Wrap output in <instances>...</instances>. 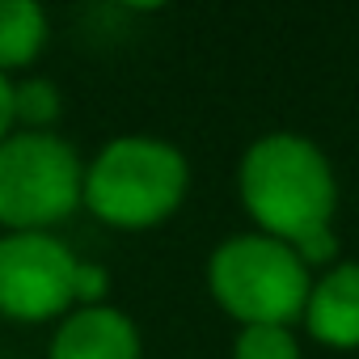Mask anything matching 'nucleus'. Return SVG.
<instances>
[{"instance_id": "7ed1b4c3", "label": "nucleus", "mask_w": 359, "mask_h": 359, "mask_svg": "<svg viewBox=\"0 0 359 359\" xmlns=\"http://www.w3.org/2000/svg\"><path fill=\"white\" fill-rule=\"evenodd\" d=\"M216 304L241 325H292L304 317L313 275L296 250L266 233H241L224 241L208 262Z\"/></svg>"}, {"instance_id": "0eeeda50", "label": "nucleus", "mask_w": 359, "mask_h": 359, "mask_svg": "<svg viewBox=\"0 0 359 359\" xmlns=\"http://www.w3.org/2000/svg\"><path fill=\"white\" fill-rule=\"evenodd\" d=\"M47 359H140V334L131 317L110 304L76 309L60 325Z\"/></svg>"}, {"instance_id": "f8f14e48", "label": "nucleus", "mask_w": 359, "mask_h": 359, "mask_svg": "<svg viewBox=\"0 0 359 359\" xmlns=\"http://www.w3.org/2000/svg\"><path fill=\"white\" fill-rule=\"evenodd\" d=\"M292 250H296V258L313 271V266H325V262L338 254V241H334L330 229H313V233H304L300 241H292Z\"/></svg>"}, {"instance_id": "9b49d317", "label": "nucleus", "mask_w": 359, "mask_h": 359, "mask_svg": "<svg viewBox=\"0 0 359 359\" xmlns=\"http://www.w3.org/2000/svg\"><path fill=\"white\" fill-rule=\"evenodd\" d=\"M106 292H110L106 266L81 262V271H76V304H81V309H97V304H106Z\"/></svg>"}, {"instance_id": "423d86ee", "label": "nucleus", "mask_w": 359, "mask_h": 359, "mask_svg": "<svg viewBox=\"0 0 359 359\" xmlns=\"http://www.w3.org/2000/svg\"><path fill=\"white\" fill-rule=\"evenodd\" d=\"M304 321L309 334L325 346H359V262H338L313 283Z\"/></svg>"}, {"instance_id": "1a4fd4ad", "label": "nucleus", "mask_w": 359, "mask_h": 359, "mask_svg": "<svg viewBox=\"0 0 359 359\" xmlns=\"http://www.w3.org/2000/svg\"><path fill=\"white\" fill-rule=\"evenodd\" d=\"M233 359H300L292 325H241Z\"/></svg>"}, {"instance_id": "6e6552de", "label": "nucleus", "mask_w": 359, "mask_h": 359, "mask_svg": "<svg viewBox=\"0 0 359 359\" xmlns=\"http://www.w3.org/2000/svg\"><path fill=\"white\" fill-rule=\"evenodd\" d=\"M47 43V13L34 0H0V72L34 64Z\"/></svg>"}, {"instance_id": "20e7f679", "label": "nucleus", "mask_w": 359, "mask_h": 359, "mask_svg": "<svg viewBox=\"0 0 359 359\" xmlns=\"http://www.w3.org/2000/svg\"><path fill=\"white\" fill-rule=\"evenodd\" d=\"M85 203V165L51 131H22L0 144V224L47 233Z\"/></svg>"}, {"instance_id": "f257e3e1", "label": "nucleus", "mask_w": 359, "mask_h": 359, "mask_svg": "<svg viewBox=\"0 0 359 359\" xmlns=\"http://www.w3.org/2000/svg\"><path fill=\"white\" fill-rule=\"evenodd\" d=\"M241 203L266 237L292 245L313 229H330L338 182L313 140L275 131L250 144L241 161Z\"/></svg>"}, {"instance_id": "f03ea898", "label": "nucleus", "mask_w": 359, "mask_h": 359, "mask_svg": "<svg viewBox=\"0 0 359 359\" xmlns=\"http://www.w3.org/2000/svg\"><path fill=\"white\" fill-rule=\"evenodd\" d=\"M191 187V165L165 140L123 135L85 169V203L114 229H152L177 212Z\"/></svg>"}, {"instance_id": "ddd939ff", "label": "nucleus", "mask_w": 359, "mask_h": 359, "mask_svg": "<svg viewBox=\"0 0 359 359\" xmlns=\"http://www.w3.org/2000/svg\"><path fill=\"white\" fill-rule=\"evenodd\" d=\"M13 123H18V114H13V81L0 72V144L13 135Z\"/></svg>"}, {"instance_id": "9d476101", "label": "nucleus", "mask_w": 359, "mask_h": 359, "mask_svg": "<svg viewBox=\"0 0 359 359\" xmlns=\"http://www.w3.org/2000/svg\"><path fill=\"white\" fill-rule=\"evenodd\" d=\"M13 114H18V123H26L30 131H43L47 123L60 118V89H55L51 81H43V76L13 85Z\"/></svg>"}, {"instance_id": "39448f33", "label": "nucleus", "mask_w": 359, "mask_h": 359, "mask_svg": "<svg viewBox=\"0 0 359 359\" xmlns=\"http://www.w3.org/2000/svg\"><path fill=\"white\" fill-rule=\"evenodd\" d=\"M81 258L51 233L0 237V313L13 321H47L76 304Z\"/></svg>"}]
</instances>
